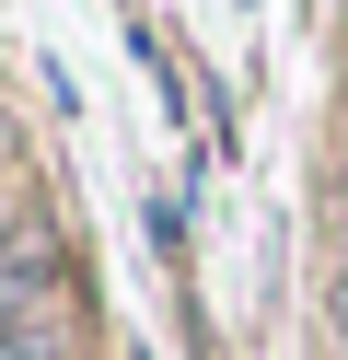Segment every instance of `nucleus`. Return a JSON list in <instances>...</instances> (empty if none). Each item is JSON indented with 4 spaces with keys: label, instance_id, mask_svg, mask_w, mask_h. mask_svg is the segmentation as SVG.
I'll list each match as a JSON object with an SVG mask.
<instances>
[{
    "label": "nucleus",
    "instance_id": "nucleus-1",
    "mask_svg": "<svg viewBox=\"0 0 348 360\" xmlns=\"http://www.w3.org/2000/svg\"><path fill=\"white\" fill-rule=\"evenodd\" d=\"M35 314H46V267L35 244L0 233V360H35Z\"/></svg>",
    "mask_w": 348,
    "mask_h": 360
},
{
    "label": "nucleus",
    "instance_id": "nucleus-2",
    "mask_svg": "<svg viewBox=\"0 0 348 360\" xmlns=\"http://www.w3.org/2000/svg\"><path fill=\"white\" fill-rule=\"evenodd\" d=\"M337 314H348V290H337Z\"/></svg>",
    "mask_w": 348,
    "mask_h": 360
}]
</instances>
